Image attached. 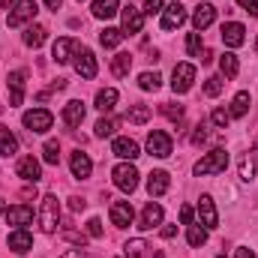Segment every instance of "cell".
Segmentation results:
<instances>
[{
    "label": "cell",
    "mask_w": 258,
    "mask_h": 258,
    "mask_svg": "<svg viewBox=\"0 0 258 258\" xmlns=\"http://www.w3.org/2000/svg\"><path fill=\"white\" fill-rule=\"evenodd\" d=\"M120 12V0H93V15L96 18H114Z\"/></svg>",
    "instance_id": "4316f807"
},
{
    "label": "cell",
    "mask_w": 258,
    "mask_h": 258,
    "mask_svg": "<svg viewBox=\"0 0 258 258\" xmlns=\"http://www.w3.org/2000/svg\"><path fill=\"white\" fill-rule=\"evenodd\" d=\"M207 138H210V132H207V123L201 120V123L195 126V132H192V144H198V147H201V144H207Z\"/></svg>",
    "instance_id": "ee69618b"
},
{
    "label": "cell",
    "mask_w": 258,
    "mask_h": 258,
    "mask_svg": "<svg viewBox=\"0 0 258 258\" xmlns=\"http://www.w3.org/2000/svg\"><path fill=\"white\" fill-rule=\"evenodd\" d=\"M87 237H96V240L102 237V222H99L96 216H93V219L87 222Z\"/></svg>",
    "instance_id": "f6af8a7d"
},
{
    "label": "cell",
    "mask_w": 258,
    "mask_h": 258,
    "mask_svg": "<svg viewBox=\"0 0 258 258\" xmlns=\"http://www.w3.org/2000/svg\"><path fill=\"white\" fill-rule=\"evenodd\" d=\"M6 222H9V225H18V228L30 225V222H33V207H27V204L9 207V210H6Z\"/></svg>",
    "instance_id": "ffe728a7"
},
{
    "label": "cell",
    "mask_w": 258,
    "mask_h": 258,
    "mask_svg": "<svg viewBox=\"0 0 258 258\" xmlns=\"http://www.w3.org/2000/svg\"><path fill=\"white\" fill-rule=\"evenodd\" d=\"M186 240H189V246H201V243L207 240V228H201V225H189Z\"/></svg>",
    "instance_id": "f35d334b"
},
{
    "label": "cell",
    "mask_w": 258,
    "mask_h": 258,
    "mask_svg": "<svg viewBox=\"0 0 258 258\" xmlns=\"http://www.w3.org/2000/svg\"><path fill=\"white\" fill-rule=\"evenodd\" d=\"M186 21V6L183 3H168L162 9V30H177Z\"/></svg>",
    "instance_id": "ba28073f"
},
{
    "label": "cell",
    "mask_w": 258,
    "mask_h": 258,
    "mask_svg": "<svg viewBox=\"0 0 258 258\" xmlns=\"http://www.w3.org/2000/svg\"><path fill=\"white\" fill-rule=\"evenodd\" d=\"M159 84H162V75L159 72H141L138 75V87L141 90H159Z\"/></svg>",
    "instance_id": "836d02e7"
},
{
    "label": "cell",
    "mask_w": 258,
    "mask_h": 258,
    "mask_svg": "<svg viewBox=\"0 0 258 258\" xmlns=\"http://www.w3.org/2000/svg\"><path fill=\"white\" fill-rule=\"evenodd\" d=\"M60 258H87V255H81V246H78V249H69V252H63Z\"/></svg>",
    "instance_id": "f5cc1de1"
},
{
    "label": "cell",
    "mask_w": 258,
    "mask_h": 258,
    "mask_svg": "<svg viewBox=\"0 0 258 258\" xmlns=\"http://www.w3.org/2000/svg\"><path fill=\"white\" fill-rule=\"evenodd\" d=\"M24 126L30 129V132H48L51 123H54V114L51 111H45V108H33V111H24Z\"/></svg>",
    "instance_id": "8992f818"
},
{
    "label": "cell",
    "mask_w": 258,
    "mask_h": 258,
    "mask_svg": "<svg viewBox=\"0 0 258 258\" xmlns=\"http://www.w3.org/2000/svg\"><path fill=\"white\" fill-rule=\"evenodd\" d=\"M78 48H81L78 39H72V36H60V39L54 42V48H51V57H54L57 63H69V60L75 57Z\"/></svg>",
    "instance_id": "30bf717a"
},
{
    "label": "cell",
    "mask_w": 258,
    "mask_h": 258,
    "mask_svg": "<svg viewBox=\"0 0 258 258\" xmlns=\"http://www.w3.org/2000/svg\"><path fill=\"white\" fill-rule=\"evenodd\" d=\"M18 153V138L9 132V126H0V156H15Z\"/></svg>",
    "instance_id": "d4e9b609"
},
{
    "label": "cell",
    "mask_w": 258,
    "mask_h": 258,
    "mask_svg": "<svg viewBox=\"0 0 258 258\" xmlns=\"http://www.w3.org/2000/svg\"><path fill=\"white\" fill-rule=\"evenodd\" d=\"M111 177H114V186H117L120 192H135V186H138V168H135L132 162H120V165L111 171Z\"/></svg>",
    "instance_id": "277c9868"
},
{
    "label": "cell",
    "mask_w": 258,
    "mask_h": 258,
    "mask_svg": "<svg viewBox=\"0 0 258 258\" xmlns=\"http://www.w3.org/2000/svg\"><path fill=\"white\" fill-rule=\"evenodd\" d=\"M195 81V66L192 63H177L171 72V90L174 93H186Z\"/></svg>",
    "instance_id": "52a82bcc"
},
{
    "label": "cell",
    "mask_w": 258,
    "mask_h": 258,
    "mask_svg": "<svg viewBox=\"0 0 258 258\" xmlns=\"http://www.w3.org/2000/svg\"><path fill=\"white\" fill-rule=\"evenodd\" d=\"M234 258H255V252H252L249 246H240V249H237V255H234Z\"/></svg>",
    "instance_id": "816d5d0a"
},
{
    "label": "cell",
    "mask_w": 258,
    "mask_h": 258,
    "mask_svg": "<svg viewBox=\"0 0 258 258\" xmlns=\"http://www.w3.org/2000/svg\"><path fill=\"white\" fill-rule=\"evenodd\" d=\"M72 60H75V72L81 78H96V57H93L90 48H78Z\"/></svg>",
    "instance_id": "9c48e42d"
},
{
    "label": "cell",
    "mask_w": 258,
    "mask_h": 258,
    "mask_svg": "<svg viewBox=\"0 0 258 258\" xmlns=\"http://www.w3.org/2000/svg\"><path fill=\"white\" fill-rule=\"evenodd\" d=\"M81 120H84V105H81L78 99L66 102V105H63V123L75 129V126H81Z\"/></svg>",
    "instance_id": "cb8c5ba5"
},
{
    "label": "cell",
    "mask_w": 258,
    "mask_h": 258,
    "mask_svg": "<svg viewBox=\"0 0 258 258\" xmlns=\"http://www.w3.org/2000/svg\"><path fill=\"white\" fill-rule=\"evenodd\" d=\"M225 165H228V153H225L222 147H213L207 156H201V159L195 162V174H198V177L219 174V171H225Z\"/></svg>",
    "instance_id": "7a4b0ae2"
},
{
    "label": "cell",
    "mask_w": 258,
    "mask_h": 258,
    "mask_svg": "<svg viewBox=\"0 0 258 258\" xmlns=\"http://www.w3.org/2000/svg\"><path fill=\"white\" fill-rule=\"evenodd\" d=\"M222 42H225L228 48H240V45L246 42V27H243V24H237V21L222 24Z\"/></svg>",
    "instance_id": "7c38bea8"
},
{
    "label": "cell",
    "mask_w": 258,
    "mask_h": 258,
    "mask_svg": "<svg viewBox=\"0 0 258 258\" xmlns=\"http://www.w3.org/2000/svg\"><path fill=\"white\" fill-rule=\"evenodd\" d=\"M216 21V6H210V3H198L192 12V27L195 30H204V27H210Z\"/></svg>",
    "instance_id": "d6986e66"
},
{
    "label": "cell",
    "mask_w": 258,
    "mask_h": 258,
    "mask_svg": "<svg viewBox=\"0 0 258 258\" xmlns=\"http://www.w3.org/2000/svg\"><path fill=\"white\" fill-rule=\"evenodd\" d=\"M69 168H72V177L87 180V177H90V171H93V162H90V156H87V153L75 150V153L69 156Z\"/></svg>",
    "instance_id": "9a60e30c"
},
{
    "label": "cell",
    "mask_w": 258,
    "mask_h": 258,
    "mask_svg": "<svg viewBox=\"0 0 258 258\" xmlns=\"http://www.w3.org/2000/svg\"><path fill=\"white\" fill-rule=\"evenodd\" d=\"M114 105H117V90H114V87H105V90H99V93H96V108H99V111H105V114H108Z\"/></svg>",
    "instance_id": "f546056e"
},
{
    "label": "cell",
    "mask_w": 258,
    "mask_h": 258,
    "mask_svg": "<svg viewBox=\"0 0 258 258\" xmlns=\"http://www.w3.org/2000/svg\"><path fill=\"white\" fill-rule=\"evenodd\" d=\"M255 51H258V39H255Z\"/></svg>",
    "instance_id": "94428289"
},
{
    "label": "cell",
    "mask_w": 258,
    "mask_h": 258,
    "mask_svg": "<svg viewBox=\"0 0 258 258\" xmlns=\"http://www.w3.org/2000/svg\"><path fill=\"white\" fill-rule=\"evenodd\" d=\"M9 249L18 252V255L30 252V249H33V237H30V231H24V228L12 231V234H9Z\"/></svg>",
    "instance_id": "603a6c76"
},
{
    "label": "cell",
    "mask_w": 258,
    "mask_h": 258,
    "mask_svg": "<svg viewBox=\"0 0 258 258\" xmlns=\"http://www.w3.org/2000/svg\"><path fill=\"white\" fill-rule=\"evenodd\" d=\"M132 219H135V210H132L129 201H114V204H111V222H114L117 228H129Z\"/></svg>",
    "instance_id": "2e32d148"
},
{
    "label": "cell",
    "mask_w": 258,
    "mask_h": 258,
    "mask_svg": "<svg viewBox=\"0 0 258 258\" xmlns=\"http://www.w3.org/2000/svg\"><path fill=\"white\" fill-rule=\"evenodd\" d=\"M255 150H258V138H255Z\"/></svg>",
    "instance_id": "91938a15"
},
{
    "label": "cell",
    "mask_w": 258,
    "mask_h": 258,
    "mask_svg": "<svg viewBox=\"0 0 258 258\" xmlns=\"http://www.w3.org/2000/svg\"><path fill=\"white\" fill-rule=\"evenodd\" d=\"M126 120L129 123H147L150 120V108L147 105H132L126 111Z\"/></svg>",
    "instance_id": "e575fe53"
},
{
    "label": "cell",
    "mask_w": 258,
    "mask_h": 258,
    "mask_svg": "<svg viewBox=\"0 0 258 258\" xmlns=\"http://www.w3.org/2000/svg\"><path fill=\"white\" fill-rule=\"evenodd\" d=\"M84 207H87L84 198H72V210H84Z\"/></svg>",
    "instance_id": "db71d44e"
},
{
    "label": "cell",
    "mask_w": 258,
    "mask_h": 258,
    "mask_svg": "<svg viewBox=\"0 0 258 258\" xmlns=\"http://www.w3.org/2000/svg\"><path fill=\"white\" fill-rule=\"evenodd\" d=\"M60 3H63V0H45V6H48V9H54V12L60 9Z\"/></svg>",
    "instance_id": "11a10c76"
},
{
    "label": "cell",
    "mask_w": 258,
    "mask_h": 258,
    "mask_svg": "<svg viewBox=\"0 0 258 258\" xmlns=\"http://www.w3.org/2000/svg\"><path fill=\"white\" fill-rule=\"evenodd\" d=\"M162 222V207L156 204V201H150L144 210H141V219H138V228L141 231H150V228H156Z\"/></svg>",
    "instance_id": "44dd1931"
},
{
    "label": "cell",
    "mask_w": 258,
    "mask_h": 258,
    "mask_svg": "<svg viewBox=\"0 0 258 258\" xmlns=\"http://www.w3.org/2000/svg\"><path fill=\"white\" fill-rule=\"evenodd\" d=\"M36 0H18L12 9H9V15H6V24L9 27H24L27 21H33L36 18Z\"/></svg>",
    "instance_id": "3957f363"
},
{
    "label": "cell",
    "mask_w": 258,
    "mask_h": 258,
    "mask_svg": "<svg viewBox=\"0 0 258 258\" xmlns=\"http://www.w3.org/2000/svg\"><path fill=\"white\" fill-rule=\"evenodd\" d=\"M57 225H60V201H57V195H45L42 207H39V228L45 234H54Z\"/></svg>",
    "instance_id": "6da1fadb"
},
{
    "label": "cell",
    "mask_w": 258,
    "mask_h": 258,
    "mask_svg": "<svg viewBox=\"0 0 258 258\" xmlns=\"http://www.w3.org/2000/svg\"><path fill=\"white\" fill-rule=\"evenodd\" d=\"M168 186H171L168 171H150V177H147V192L153 195V198L165 195V192H168Z\"/></svg>",
    "instance_id": "7402d4cb"
},
{
    "label": "cell",
    "mask_w": 258,
    "mask_h": 258,
    "mask_svg": "<svg viewBox=\"0 0 258 258\" xmlns=\"http://www.w3.org/2000/svg\"><path fill=\"white\" fill-rule=\"evenodd\" d=\"M162 114H165L168 120L180 123V120H183V105H174V102H162Z\"/></svg>",
    "instance_id": "60d3db41"
},
{
    "label": "cell",
    "mask_w": 258,
    "mask_h": 258,
    "mask_svg": "<svg viewBox=\"0 0 258 258\" xmlns=\"http://www.w3.org/2000/svg\"><path fill=\"white\" fill-rule=\"evenodd\" d=\"M147 153H150V156H156V159L171 156V135H168V132H162V129H153V132L147 135Z\"/></svg>",
    "instance_id": "5b68a950"
},
{
    "label": "cell",
    "mask_w": 258,
    "mask_h": 258,
    "mask_svg": "<svg viewBox=\"0 0 258 258\" xmlns=\"http://www.w3.org/2000/svg\"><path fill=\"white\" fill-rule=\"evenodd\" d=\"M162 9H165V0H147V3H144V12H147V15L162 12Z\"/></svg>",
    "instance_id": "bcb514c9"
},
{
    "label": "cell",
    "mask_w": 258,
    "mask_h": 258,
    "mask_svg": "<svg viewBox=\"0 0 258 258\" xmlns=\"http://www.w3.org/2000/svg\"><path fill=\"white\" fill-rule=\"evenodd\" d=\"M45 39H48V30H45L42 24H30L27 33H24V45H27V48H39Z\"/></svg>",
    "instance_id": "484cf974"
},
{
    "label": "cell",
    "mask_w": 258,
    "mask_h": 258,
    "mask_svg": "<svg viewBox=\"0 0 258 258\" xmlns=\"http://www.w3.org/2000/svg\"><path fill=\"white\" fill-rule=\"evenodd\" d=\"M15 171H18V177H21V180H27V183H36V180L42 177V168H39V162H36L33 156H21Z\"/></svg>",
    "instance_id": "e0dca14e"
},
{
    "label": "cell",
    "mask_w": 258,
    "mask_h": 258,
    "mask_svg": "<svg viewBox=\"0 0 258 258\" xmlns=\"http://www.w3.org/2000/svg\"><path fill=\"white\" fill-rule=\"evenodd\" d=\"M63 237H66V240H72V243H78V246H84V243H87V237H84V234H78V231H63Z\"/></svg>",
    "instance_id": "c3c4849f"
},
{
    "label": "cell",
    "mask_w": 258,
    "mask_h": 258,
    "mask_svg": "<svg viewBox=\"0 0 258 258\" xmlns=\"http://www.w3.org/2000/svg\"><path fill=\"white\" fill-rule=\"evenodd\" d=\"M180 222L183 225H192V207H186V204L180 207Z\"/></svg>",
    "instance_id": "681fc988"
},
{
    "label": "cell",
    "mask_w": 258,
    "mask_h": 258,
    "mask_svg": "<svg viewBox=\"0 0 258 258\" xmlns=\"http://www.w3.org/2000/svg\"><path fill=\"white\" fill-rule=\"evenodd\" d=\"M237 171H240V180H252L255 177V156H249V153H243L240 156V162H237Z\"/></svg>",
    "instance_id": "d6a6232c"
},
{
    "label": "cell",
    "mask_w": 258,
    "mask_h": 258,
    "mask_svg": "<svg viewBox=\"0 0 258 258\" xmlns=\"http://www.w3.org/2000/svg\"><path fill=\"white\" fill-rule=\"evenodd\" d=\"M129 69H132V54H129V51H117V54L111 57V72H114L117 78H126Z\"/></svg>",
    "instance_id": "83f0119b"
},
{
    "label": "cell",
    "mask_w": 258,
    "mask_h": 258,
    "mask_svg": "<svg viewBox=\"0 0 258 258\" xmlns=\"http://www.w3.org/2000/svg\"><path fill=\"white\" fill-rule=\"evenodd\" d=\"M24 78H27L24 69L9 72V105H21L24 102Z\"/></svg>",
    "instance_id": "5bb4252c"
},
{
    "label": "cell",
    "mask_w": 258,
    "mask_h": 258,
    "mask_svg": "<svg viewBox=\"0 0 258 258\" xmlns=\"http://www.w3.org/2000/svg\"><path fill=\"white\" fill-rule=\"evenodd\" d=\"M201 51H204L201 33H189V36H186V54H189V57H201Z\"/></svg>",
    "instance_id": "ab89813d"
},
{
    "label": "cell",
    "mask_w": 258,
    "mask_h": 258,
    "mask_svg": "<svg viewBox=\"0 0 258 258\" xmlns=\"http://www.w3.org/2000/svg\"><path fill=\"white\" fill-rule=\"evenodd\" d=\"M237 3H240V6L252 15V18H258V0H237Z\"/></svg>",
    "instance_id": "7dc6e473"
},
{
    "label": "cell",
    "mask_w": 258,
    "mask_h": 258,
    "mask_svg": "<svg viewBox=\"0 0 258 258\" xmlns=\"http://www.w3.org/2000/svg\"><path fill=\"white\" fill-rule=\"evenodd\" d=\"M114 132H117V120L114 117H102L96 123V138H111Z\"/></svg>",
    "instance_id": "8d00e7d4"
},
{
    "label": "cell",
    "mask_w": 258,
    "mask_h": 258,
    "mask_svg": "<svg viewBox=\"0 0 258 258\" xmlns=\"http://www.w3.org/2000/svg\"><path fill=\"white\" fill-rule=\"evenodd\" d=\"M219 69H222V75H225V78H237V72H240V63H237V54L225 51V54L219 57Z\"/></svg>",
    "instance_id": "4dcf8cb0"
},
{
    "label": "cell",
    "mask_w": 258,
    "mask_h": 258,
    "mask_svg": "<svg viewBox=\"0 0 258 258\" xmlns=\"http://www.w3.org/2000/svg\"><path fill=\"white\" fill-rule=\"evenodd\" d=\"M147 249H150V246H147V243H144L141 237H138V240H129L126 246H123L126 258H144V255H147Z\"/></svg>",
    "instance_id": "d590c367"
},
{
    "label": "cell",
    "mask_w": 258,
    "mask_h": 258,
    "mask_svg": "<svg viewBox=\"0 0 258 258\" xmlns=\"http://www.w3.org/2000/svg\"><path fill=\"white\" fill-rule=\"evenodd\" d=\"M111 153H114V156H120V159H126V162H132V159H138V156H141V147H138L132 138H114Z\"/></svg>",
    "instance_id": "ac0fdd59"
},
{
    "label": "cell",
    "mask_w": 258,
    "mask_h": 258,
    "mask_svg": "<svg viewBox=\"0 0 258 258\" xmlns=\"http://www.w3.org/2000/svg\"><path fill=\"white\" fill-rule=\"evenodd\" d=\"M99 42H102L105 48H117V45L123 42V30H117V27H105V30L99 33Z\"/></svg>",
    "instance_id": "1f68e13d"
},
{
    "label": "cell",
    "mask_w": 258,
    "mask_h": 258,
    "mask_svg": "<svg viewBox=\"0 0 258 258\" xmlns=\"http://www.w3.org/2000/svg\"><path fill=\"white\" fill-rule=\"evenodd\" d=\"M198 216H201V225L204 228H216L219 225V213H216V204L210 195H201L198 198Z\"/></svg>",
    "instance_id": "4fadbf2b"
},
{
    "label": "cell",
    "mask_w": 258,
    "mask_h": 258,
    "mask_svg": "<svg viewBox=\"0 0 258 258\" xmlns=\"http://www.w3.org/2000/svg\"><path fill=\"white\" fill-rule=\"evenodd\" d=\"M216 258H225V255H216Z\"/></svg>",
    "instance_id": "6125c7cd"
},
{
    "label": "cell",
    "mask_w": 258,
    "mask_h": 258,
    "mask_svg": "<svg viewBox=\"0 0 258 258\" xmlns=\"http://www.w3.org/2000/svg\"><path fill=\"white\" fill-rule=\"evenodd\" d=\"M159 234H162L165 240H174V237H177V228H174V225H165V228H162Z\"/></svg>",
    "instance_id": "f907efd6"
},
{
    "label": "cell",
    "mask_w": 258,
    "mask_h": 258,
    "mask_svg": "<svg viewBox=\"0 0 258 258\" xmlns=\"http://www.w3.org/2000/svg\"><path fill=\"white\" fill-rule=\"evenodd\" d=\"M222 84H225V81H222L219 75H210V78L204 81V93H207V96H219V93H222Z\"/></svg>",
    "instance_id": "b9f144b4"
},
{
    "label": "cell",
    "mask_w": 258,
    "mask_h": 258,
    "mask_svg": "<svg viewBox=\"0 0 258 258\" xmlns=\"http://www.w3.org/2000/svg\"><path fill=\"white\" fill-rule=\"evenodd\" d=\"M78 3H81V0H78Z\"/></svg>",
    "instance_id": "be15d7a7"
},
{
    "label": "cell",
    "mask_w": 258,
    "mask_h": 258,
    "mask_svg": "<svg viewBox=\"0 0 258 258\" xmlns=\"http://www.w3.org/2000/svg\"><path fill=\"white\" fill-rule=\"evenodd\" d=\"M249 105H252V96H249L246 90H240V93L231 99V108H228V114H231V117H243V114L249 111Z\"/></svg>",
    "instance_id": "f1b7e54d"
},
{
    "label": "cell",
    "mask_w": 258,
    "mask_h": 258,
    "mask_svg": "<svg viewBox=\"0 0 258 258\" xmlns=\"http://www.w3.org/2000/svg\"><path fill=\"white\" fill-rule=\"evenodd\" d=\"M0 210H3V198H0Z\"/></svg>",
    "instance_id": "680465c9"
},
{
    "label": "cell",
    "mask_w": 258,
    "mask_h": 258,
    "mask_svg": "<svg viewBox=\"0 0 258 258\" xmlns=\"http://www.w3.org/2000/svg\"><path fill=\"white\" fill-rule=\"evenodd\" d=\"M210 123H213V126H219V129H225L228 123H231V114H228L225 108H216V111L210 114Z\"/></svg>",
    "instance_id": "7bdbcfd3"
},
{
    "label": "cell",
    "mask_w": 258,
    "mask_h": 258,
    "mask_svg": "<svg viewBox=\"0 0 258 258\" xmlns=\"http://www.w3.org/2000/svg\"><path fill=\"white\" fill-rule=\"evenodd\" d=\"M42 156H45V162H48V165H57V162H60V144H57V141H45Z\"/></svg>",
    "instance_id": "74e56055"
},
{
    "label": "cell",
    "mask_w": 258,
    "mask_h": 258,
    "mask_svg": "<svg viewBox=\"0 0 258 258\" xmlns=\"http://www.w3.org/2000/svg\"><path fill=\"white\" fill-rule=\"evenodd\" d=\"M51 87H54V90H63V87H66V78H57V81H54Z\"/></svg>",
    "instance_id": "9f6ffc18"
},
{
    "label": "cell",
    "mask_w": 258,
    "mask_h": 258,
    "mask_svg": "<svg viewBox=\"0 0 258 258\" xmlns=\"http://www.w3.org/2000/svg\"><path fill=\"white\" fill-rule=\"evenodd\" d=\"M120 18H123V36L126 33H141L144 27V12L138 6H123L120 9Z\"/></svg>",
    "instance_id": "8fae6325"
},
{
    "label": "cell",
    "mask_w": 258,
    "mask_h": 258,
    "mask_svg": "<svg viewBox=\"0 0 258 258\" xmlns=\"http://www.w3.org/2000/svg\"><path fill=\"white\" fill-rule=\"evenodd\" d=\"M0 3H3V6H6V9H12V6H15V3H18V0H0Z\"/></svg>",
    "instance_id": "6f0895ef"
}]
</instances>
